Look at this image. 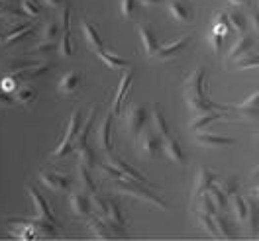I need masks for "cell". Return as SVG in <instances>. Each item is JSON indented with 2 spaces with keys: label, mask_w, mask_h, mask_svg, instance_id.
<instances>
[{
  "label": "cell",
  "mask_w": 259,
  "mask_h": 241,
  "mask_svg": "<svg viewBox=\"0 0 259 241\" xmlns=\"http://www.w3.org/2000/svg\"><path fill=\"white\" fill-rule=\"evenodd\" d=\"M114 188H116L118 192L128 194L132 198H138V200H142V202H146V204H151V206H155V208L167 210V202H165L163 198H159L153 190H149L147 184H142V182H138V180H132V178L114 180Z\"/></svg>",
  "instance_id": "1"
},
{
  "label": "cell",
  "mask_w": 259,
  "mask_h": 241,
  "mask_svg": "<svg viewBox=\"0 0 259 241\" xmlns=\"http://www.w3.org/2000/svg\"><path fill=\"white\" fill-rule=\"evenodd\" d=\"M82 128V114L81 110H73L71 114V120H69V126H67V131H65L63 141L59 143V147L51 153V159H61V157H67L69 153L75 151V137L79 135V131Z\"/></svg>",
  "instance_id": "2"
},
{
  "label": "cell",
  "mask_w": 259,
  "mask_h": 241,
  "mask_svg": "<svg viewBox=\"0 0 259 241\" xmlns=\"http://www.w3.org/2000/svg\"><path fill=\"white\" fill-rule=\"evenodd\" d=\"M183 92L185 98H206V88H204V67H196L189 79L183 82Z\"/></svg>",
  "instance_id": "3"
},
{
  "label": "cell",
  "mask_w": 259,
  "mask_h": 241,
  "mask_svg": "<svg viewBox=\"0 0 259 241\" xmlns=\"http://www.w3.org/2000/svg\"><path fill=\"white\" fill-rule=\"evenodd\" d=\"M140 149L149 157H155L163 149V137L153 128H144L140 133Z\"/></svg>",
  "instance_id": "4"
},
{
  "label": "cell",
  "mask_w": 259,
  "mask_h": 241,
  "mask_svg": "<svg viewBox=\"0 0 259 241\" xmlns=\"http://www.w3.org/2000/svg\"><path fill=\"white\" fill-rule=\"evenodd\" d=\"M146 122H147V112L144 104L130 106L128 116H126V128H128V131L132 135H140L142 129L146 128Z\"/></svg>",
  "instance_id": "5"
},
{
  "label": "cell",
  "mask_w": 259,
  "mask_h": 241,
  "mask_svg": "<svg viewBox=\"0 0 259 241\" xmlns=\"http://www.w3.org/2000/svg\"><path fill=\"white\" fill-rule=\"evenodd\" d=\"M26 190H28V194L32 196V200H33V206H35V218L49 220V222H55V224H57L53 210H51V206H49L48 200H46V198L39 194V190H37L33 184H28V186H26Z\"/></svg>",
  "instance_id": "6"
},
{
  "label": "cell",
  "mask_w": 259,
  "mask_h": 241,
  "mask_svg": "<svg viewBox=\"0 0 259 241\" xmlns=\"http://www.w3.org/2000/svg\"><path fill=\"white\" fill-rule=\"evenodd\" d=\"M191 39H193V35H183V37H179V39L171 41V43H167V45H161L159 51L155 53V57H153V59H157V61H169V59H175L179 53L189 45V41H191Z\"/></svg>",
  "instance_id": "7"
},
{
  "label": "cell",
  "mask_w": 259,
  "mask_h": 241,
  "mask_svg": "<svg viewBox=\"0 0 259 241\" xmlns=\"http://www.w3.org/2000/svg\"><path fill=\"white\" fill-rule=\"evenodd\" d=\"M194 143L200 147H208V149H218V147H228L234 143L232 137L220 135V133H210V131H198L194 133Z\"/></svg>",
  "instance_id": "8"
},
{
  "label": "cell",
  "mask_w": 259,
  "mask_h": 241,
  "mask_svg": "<svg viewBox=\"0 0 259 241\" xmlns=\"http://www.w3.org/2000/svg\"><path fill=\"white\" fill-rule=\"evenodd\" d=\"M32 32H33V22L28 20L26 24H18V26H14L8 33H4L0 45H2V47L16 45V43H20V41H24L28 35H32Z\"/></svg>",
  "instance_id": "9"
},
{
  "label": "cell",
  "mask_w": 259,
  "mask_h": 241,
  "mask_svg": "<svg viewBox=\"0 0 259 241\" xmlns=\"http://www.w3.org/2000/svg\"><path fill=\"white\" fill-rule=\"evenodd\" d=\"M87 225H89V229L93 231V235H95L97 239H110V237H118L116 229H114L112 225L108 224L106 220H102L100 216H89V218H87Z\"/></svg>",
  "instance_id": "10"
},
{
  "label": "cell",
  "mask_w": 259,
  "mask_h": 241,
  "mask_svg": "<svg viewBox=\"0 0 259 241\" xmlns=\"http://www.w3.org/2000/svg\"><path fill=\"white\" fill-rule=\"evenodd\" d=\"M132 82H134V71H132V69H128V71L122 75V79H120V84H118V90H116V94H114V100H112V112H114V116L122 112V104H124V100H126V97H128Z\"/></svg>",
  "instance_id": "11"
},
{
  "label": "cell",
  "mask_w": 259,
  "mask_h": 241,
  "mask_svg": "<svg viewBox=\"0 0 259 241\" xmlns=\"http://www.w3.org/2000/svg\"><path fill=\"white\" fill-rule=\"evenodd\" d=\"M185 102H187L189 110H191L194 116L214 112V110H222V112L228 110V106H222V104H218V102H212L210 97H206V98H185Z\"/></svg>",
  "instance_id": "12"
},
{
  "label": "cell",
  "mask_w": 259,
  "mask_h": 241,
  "mask_svg": "<svg viewBox=\"0 0 259 241\" xmlns=\"http://www.w3.org/2000/svg\"><path fill=\"white\" fill-rule=\"evenodd\" d=\"M69 204H71V212H73V216H77V218H84V220L91 216L93 202H91V198H89L84 192H71V196H69Z\"/></svg>",
  "instance_id": "13"
},
{
  "label": "cell",
  "mask_w": 259,
  "mask_h": 241,
  "mask_svg": "<svg viewBox=\"0 0 259 241\" xmlns=\"http://www.w3.org/2000/svg\"><path fill=\"white\" fill-rule=\"evenodd\" d=\"M39 180L49 186L55 192H67L71 186V178L67 175H59V173H49V171H39Z\"/></svg>",
  "instance_id": "14"
},
{
  "label": "cell",
  "mask_w": 259,
  "mask_h": 241,
  "mask_svg": "<svg viewBox=\"0 0 259 241\" xmlns=\"http://www.w3.org/2000/svg\"><path fill=\"white\" fill-rule=\"evenodd\" d=\"M234 110H238V112L242 114L243 120L259 122V88L251 94V97L245 98L242 104L234 106Z\"/></svg>",
  "instance_id": "15"
},
{
  "label": "cell",
  "mask_w": 259,
  "mask_h": 241,
  "mask_svg": "<svg viewBox=\"0 0 259 241\" xmlns=\"http://www.w3.org/2000/svg\"><path fill=\"white\" fill-rule=\"evenodd\" d=\"M112 124H114V112H106V118L102 120L100 128H98V143L106 153H112L114 143H112Z\"/></svg>",
  "instance_id": "16"
},
{
  "label": "cell",
  "mask_w": 259,
  "mask_h": 241,
  "mask_svg": "<svg viewBox=\"0 0 259 241\" xmlns=\"http://www.w3.org/2000/svg\"><path fill=\"white\" fill-rule=\"evenodd\" d=\"M214 180H216V175L212 173L210 169H206V167H200V169H198V173H196V178H194L193 200H194V198H198L200 194L208 192V188H210L212 184H214Z\"/></svg>",
  "instance_id": "17"
},
{
  "label": "cell",
  "mask_w": 259,
  "mask_h": 241,
  "mask_svg": "<svg viewBox=\"0 0 259 241\" xmlns=\"http://www.w3.org/2000/svg\"><path fill=\"white\" fill-rule=\"evenodd\" d=\"M138 33H140V37H142V43H144V49H146L147 57L153 59L155 53L161 47L159 41H157V37H155V33H153V30H151L147 24H140V26H138Z\"/></svg>",
  "instance_id": "18"
},
{
  "label": "cell",
  "mask_w": 259,
  "mask_h": 241,
  "mask_svg": "<svg viewBox=\"0 0 259 241\" xmlns=\"http://www.w3.org/2000/svg\"><path fill=\"white\" fill-rule=\"evenodd\" d=\"M108 163H110V165H114L118 171H122V173H124L128 178H132V180H138V182H142V184H147V186H149V180L146 178V175H142L138 169H134V167H132L130 163H126L122 157H116V155H112V153H110Z\"/></svg>",
  "instance_id": "19"
},
{
  "label": "cell",
  "mask_w": 259,
  "mask_h": 241,
  "mask_svg": "<svg viewBox=\"0 0 259 241\" xmlns=\"http://www.w3.org/2000/svg\"><path fill=\"white\" fill-rule=\"evenodd\" d=\"M220 120H226V114H222V110H214V112H208V114H200V116H196L193 122H191V131H194V133L204 131L210 124L220 122Z\"/></svg>",
  "instance_id": "20"
},
{
  "label": "cell",
  "mask_w": 259,
  "mask_h": 241,
  "mask_svg": "<svg viewBox=\"0 0 259 241\" xmlns=\"http://www.w3.org/2000/svg\"><path fill=\"white\" fill-rule=\"evenodd\" d=\"M163 153L173 161V163H177V165H185L187 163V155L183 153V149H181L177 139L171 137V135L163 137Z\"/></svg>",
  "instance_id": "21"
},
{
  "label": "cell",
  "mask_w": 259,
  "mask_h": 241,
  "mask_svg": "<svg viewBox=\"0 0 259 241\" xmlns=\"http://www.w3.org/2000/svg\"><path fill=\"white\" fill-rule=\"evenodd\" d=\"M108 224L112 225L114 229H116V233L118 235H122L124 233V216H122V210L118 206V202L116 200H108V208H106V218H104Z\"/></svg>",
  "instance_id": "22"
},
{
  "label": "cell",
  "mask_w": 259,
  "mask_h": 241,
  "mask_svg": "<svg viewBox=\"0 0 259 241\" xmlns=\"http://www.w3.org/2000/svg\"><path fill=\"white\" fill-rule=\"evenodd\" d=\"M81 30H82V35H84V39H87V45L93 49V51H100V49H104L102 37H100V33L97 32V28H95L91 22L82 20V22H81Z\"/></svg>",
  "instance_id": "23"
},
{
  "label": "cell",
  "mask_w": 259,
  "mask_h": 241,
  "mask_svg": "<svg viewBox=\"0 0 259 241\" xmlns=\"http://www.w3.org/2000/svg\"><path fill=\"white\" fill-rule=\"evenodd\" d=\"M167 10H169V14H171V18L175 20V22H191V18H193V14H191V8L183 2V0H171V2H167Z\"/></svg>",
  "instance_id": "24"
},
{
  "label": "cell",
  "mask_w": 259,
  "mask_h": 241,
  "mask_svg": "<svg viewBox=\"0 0 259 241\" xmlns=\"http://www.w3.org/2000/svg\"><path fill=\"white\" fill-rule=\"evenodd\" d=\"M49 67H51V65H48V63H32L30 67H26V69L14 73V77H16L20 82L33 80V79H37V77H41V75H46L49 71Z\"/></svg>",
  "instance_id": "25"
},
{
  "label": "cell",
  "mask_w": 259,
  "mask_h": 241,
  "mask_svg": "<svg viewBox=\"0 0 259 241\" xmlns=\"http://www.w3.org/2000/svg\"><path fill=\"white\" fill-rule=\"evenodd\" d=\"M251 47H253V39H251V35L242 33V35L238 37V41L234 43V47L230 49V53H228V61H236V59H240V57L245 55Z\"/></svg>",
  "instance_id": "26"
},
{
  "label": "cell",
  "mask_w": 259,
  "mask_h": 241,
  "mask_svg": "<svg viewBox=\"0 0 259 241\" xmlns=\"http://www.w3.org/2000/svg\"><path fill=\"white\" fill-rule=\"evenodd\" d=\"M247 218H245V224H247V229H249V235L255 237L259 229V204L253 200V198H247Z\"/></svg>",
  "instance_id": "27"
},
{
  "label": "cell",
  "mask_w": 259,
  "mask_h": 241,
  "mask_svg": "<svg viewBox=\"0 0 259 241\" xmlns=\"http://www.w3.org/2000/svg\"><path fill=\"white\" fill-rule=\"evenodd\" d=\"M81 80H82L81 73L69 71L63 79L59 80V92H63V94H73V92H77L79 86H81Z\"/></svg>",
  "instance_id": "28"
},
{
  "label": "cell",
  "mask_w": 259,
  "mask_h": 241,
  "mask_svg": "<svg viewBox=\"0 0 259 241\" xmlns=\"http://www.w3.org/2000/svg\"><path fill=\"white\" fill-rule=\"evenodd\" d=\"M97 55H98V59L106 65L108 69H130V67H132V63H130L128 59H122V57H118V55H114V53H108L106 49L97 51Z\"/></svg>",
  "instance_id": "29"
},
{
  "label": "cell",
  "mask_w": 259,
  "mask_h": 241,
  "mask_svg": "<svg viewBox=\"0 0 259 241\" xmlns=\"http://www.w3.org/2000/svg\"><path fill=\"white\" fill-rule=\"evenodd\" d=\"M77 178H79V184H81V188L84 192H97V184L91 178V167H87L81 161H79V167H77Z\"/></svg>",
  "instance_id": "30"
},
{
  "label": "cell",
  "mask_w": 259,
  "mask_h": 241,
  "mask_svg": "<svg viewBox=\"0 0 259 241\" xmlns=\"http://www.w3.org/2000/svg\"><path fill=\"white\" fill-rule=\"evenodd\" d=\"M151 128L155 129L161 137H167V135H169V126H167V122H165V116H163L159 104H155L153 110H151Z\"/></svg>",
  "instance_id": "31"
},
{
  "label": "cell",
  "mask_w": 259,
  "mask_h": 241,
  "mask_svg": "<svg viewBox=\"0 0 259 241\" xmlns=\"http://www.w3.org/2000/svg\"><path fill=\"white\" fill-rule=\"evenodd\" d=\"M14 98H16L18 104H22L24 108H30L33 102H35V90L28 84H22L14 90Z\"/></svg>",
  "instance_id": "32"
},
{
  "label": "cell",
  "mask_w": 259,
  "mask_h": 241,
  "mask_svg": "<svg viewBox=\"0 0 259 241\" xmlns=\"http://www.w3.org/2000/svg\"><path fill=\"white\" fill-rule=\"evenodd\" d=\"M230 198H232L230 202H232V212H234L236 220H238L240 224H245V218H247V202H245L238 192H234Z\"/></svg>",
  "instance_id": "33"
},
{
  "label": "cell",
  "mask_w": 259,
  "mask_h": 241,
  "mask_svg": "<svg viewBox=\"0 0 259 241\" xmlns=\"http://www.w3.org/2000/svg\"><path fill=\"white\" fill-rule=\"evenodd\" d=\"M196 214V222H198V225L208 233V235H212V237H218V231H216V224H214V216H210V214H204V212H200V210H194Z\"/></svg>",
  "instance_id": "34"
},
{
  "label": "cell",
  "mask_w": 259,
  "mask_h": 241,
  "mask_svg": "<svg viewBox=\"0 0 259 241\" xmlns=\"http://www.w3.org/2000/svg\"><path fill=\"white\" fill-rule=\"evenodd\" d=\"M59 32H63V30H61V24H57L55 20H49V22L44 24L41 39H44V41H57V39L61 37Z\"/></svg>",
  "instance_id": "35"
},
{
  "label": "cell",
  "mask_w": 259,
  "mask_h": 241,
  "mask_svg": "<svg viewBox=\"0 0 259 241\" xmlns=\"http://www.w3.org/2000/svg\"><path fill=\"white\" fill-rule=\"evenodd\" d=\"M214 224H216V231H218V237H222V239H230V237H234V233H232V229H230V222H228V218L224 214H214Z\"/></svg>",
  "instance_id": "36"
},
{
  "label": "cell",
  "mask_w": 259,
  "mask_h": 241,
  "mask_svg": "<svg viewBox=\"0 0 259 241\" xmlns=\"http://www.w3.org/2000/svg\"><path fill=\"white\" fill-rule=\"evenodd\" d=\"M57 53L63 57V59H69L73 55V43H71V30L69 32H61V37L57 41Z\"/></svg>",
  "instance_id": "37"
},
{
  "label": "cell",
  "mask_w": 259,
  "mask_h": 241,
  "mask_svg": "<svg viewBox=\"0 0 259 241\" xmlns=\"http://www.w3.org/2000/svg\"><path fill=\"white\" fill-rule=\"evenodd\" d=\"M194 202H196V210H200V212H204V214H210V216H214L216 214V204L212 202V196L210 192H204L200 194L198 198H194Z\"/></svg>",
  "instance_id": "38"
},
{
  "label": "cell",
  "mask_w": 259,
  "mask_h": 241,
  "mask_svg": "<svg viewBox=\"0 0 259 241\" xmlns=\"http://www.w3.org/2000/svg\"><path fill=\"white\" fill-rule=\"evenodd\" d=\"M208 192L212 196V202L216 204V208L218 210H226L228 208V194L218 186V184H212L210 188H208Z\"/></svg>",
  "instance_id": "39"
},
{
  "label": "cell",
  "mask_w": 259,
  "mask_h": 241,
  "mask_svg": "<svg viewBox=\"0 0 259 241\" xmlns=\"http://www.w3.org/2000/svg\"><path fill=\"white\" fill-rule=\"evenodd\" d=\"M228 16H230V28L232 30H236L240 35L245 33V30H247V18L243 16V14H238V12H232Z\"/></svg>",
  "instance_id": "40"
},
{
  "label": "cell",
  "mask_w": 259,
  "mask_h": 241,
  "mask_svg": "<svg viewBox=\"0 0 259 241\" xmlns=\"http://www.w3.org/2000/svg\"><path fill=\"white\" fill-rule=\"evenodd\" d=\"M236 67L238 69H253V67H259V55L257 53H245L242 59H236Z\"/></svg>",
  "instance_id": "41"
},
{
  "label": "cell",
  "mask_w": 259,
  "mask_h": 241,
  "mask_svg": "<svg viewBox=\"0 0 259 241\" xmlns=\"http://www.w3.org/2000/svg\"><path fill=\"white\" fill-rule=\"evenodd\" d=\"M138 10V0H120V14L126 20H132Z\"/></svg>",
  "instance_id": "42"
},
{
  "label": "cell",
  "mask_w": 259,
  "mask_h": 241,
  "mask_svg": "<svg viewBox=\"0 0 259 241\" xmlns=\"http://www.w3.org/2000/svg\"><path fill=\"white\" fill-rule=\"evenodd\" d=\"M91 202H93V206H95V210H97V214L104 220L106 218V208H108V200L106 198H102L100 194H93L91 196Z\"/></svg>",
  "instance_id": "43"
},
{
  "label": "cell",
  "mask_w": 259,
  "mask_h": 241,
  "mask_svg": "<svg viewBox=\"0 0 259 241\" xmlns=\"http://www.w3.org/2000/svg\"><path fill=\"white\" fill-rule=\"evenodd\" d=\"M79 161L84 163L87 167H91V169H93V167L97 165V155H95V151L87 145V147H82L81 151H79Z\"/></svg>",
  "instance_id": "44"
},
{
  "label": "cell",
  "mask_w": 259,
  "mask_h": 241,
  "mask_svg": "<svg viewBox=\"0 0 259 241\" xmlns=\"http://www.w3.org/2000/svg\"><path fill=\"white\" fill-rule=\"evenodd\" d=\"M22 10L28 14V18H37L41 14V6L35 0H22Z\"/></svg>",
  "instance_id": "45"
},
{
  "label": "cell",
  "mask_w": 259,
  "mask_h": 241,
  "mask_svg": "<svg viewBox=\"0 0 259 241\" xmlns=\"http://www.w3.org/2000/svg\"><path fill=\"white\" fill-rule=\"evenodd\" d=\"M57 51V41H41L39 45H35L32 49V53L35 55H51Z\"/></svg>",
  "instance_id": "46"
},
{
  "label": "cell",
  "mask_w": 259,
  "mask_h": 241,
  "mask_svg": "<svg viewBox=\"0 0 259 241\" xmlns=\"http://www.w3.org/2000/svg\"><path fill=\"white\" fill-rule=\"evenodd\" d=\"M2 16L6 18L8 22H16V20H26L28 14L22 10V8H10V6H4V14Z\"/></svg>",
  "instance_id": "47"
},
{
  "label": "cell",
  "mask_w": 259,
  "mask_h": 241,
  "mask_svg": "<svg viewBox=\"0 0 259 241\" xmlns=\"http://www.w3.org/2000/svg\"><path fill=\"white\" fill-rule=\"evenodd\" d=\"M18 84H20V80H18L14 75H8V73H6V75L0 79V88H2V90H6V92L16 90Z\"/></svg>",
  "instance_id": "48"
},
{
  "label": "cell",
  "mask_w": 259,
  "mask_h": 241,
  "mask_svg": "<svg viewBox=\"0 0 259 241\" xmlns=\"http://www.w3.org/2000/svg\"><path fill=\"white\" fill-rule=\"evenodd\" d=\"M228 196H232L234 192H238V178L236 177H228L224 180H220V184H218Z\"/></svg>",
  "instance_id": "49"
},
{
  "label": "cell",
  "mask_w": 259,
  "mask_h": 241,
  "mask_svg": "<svg viewBox=\"0 0 259 241\" xmlns=\"http://www.w3.org/2000/svg\"><path fill=\"white\" fill-rule=\"evenodd\" d=\"M59 24H61L63 32H69V28H71V6L69 4H63L61 12H59Z\"/></svg>",
  "instance_id": "50"
},
{
  "label": "cell",
  "mask_w": 259,
  "mask_h": 241,
  "mask_svg": "<svg viewBox=\"0 0 259 241\" xmlns=\"http://www.w3.org/2000/svg\"><path fill=\"white\" fill-rule=\"evenodd\" d=\"M14 104H16V98L12 97V92H6V90L0 88V106L10 108V106H14Z\"/></svg>",
  "instance_id": "51"
},
{
  "label": "cell",
  "mask_w": 259,
  "mask_h": 241,
  "mask_svg": "<svg viewBox=\"0 0 259 241\" xmlns=\"http://www.w3.org/2000/svg\"><path fill=\"white\" fill-rule=\"evenodd\" d=\"M222 39H224V35H220V33H216V32H212L210 35H208V41H210L212 49H214L216 53L222 49Z\"/></svg>",
  "instance_id": "52"
},
{
  "label": "cell",
  "mask_w": 259,
  "mask_h": 241,
  "mask_svg": "<svg viewBox=\"0 0 259 241\" xmlns=\"http://www.w3.org/2000/svg\"><path fill=\"white\" fill-rule=\"evenodd\" d=\"M249 24H251V28L255 30V33H259V10H251L249 12Z\"/></svg>",
  "instance_id": "53"
},
{
  "label": "cell",
  "mask_w": 259,
  "mask_h": 241,
  "mask_svg": "<svg viewBox=\"0 0 259 241\" xmlns=\"http://www.w3.org/2000/svg\"><path fill=\"white\" fill-rule=\"evenodd\" d=\"M232 6H245V4H249L251 0H228Z\"/></svg>",
  "instance_id": "54"
},
{
  "label": "cell",
  "mask_w": 259,
  "mask_h": 241,
  "mask_svg": "<svg viewBox=\"0 0 259 241\" xmlns=\"http://www.w3.org/2000/svg\"><path fill=\"white\" fill-rule=\"evenodd\" d=\"M48 6H53V8H57V6H61L63 4V0H44Z\"/></svg>",
  "instance_id": "55"
},
{
  "label": "cell",
  "mask_w": 259,
  "mask_h": 241,
  "mask_svg": "<svg viewBox=\"0 0 259 241\" xmlns=\"http://www.w3.org/2000/svg\"><path fill=\"white\" fill-rule=\"evenodd\" d=\"M140 2H142L144 6H153V4H157L159 0H140Z\"/></svg>",
  "instance_id": "56"
},
{
  "label": "cell",
  "mask_w": 259,
  "mask_h": 241,
  "mask_svg": "<svg viewBox=\"0 0 259 241\" xmlns=\"http://www.w3.org/2000/svg\"><path fill=\"white\" fill-rule=\"evenodd\" d=\"M253 175H255V177H257V175H259V165H257V167H255V171H253Z\"/></svg>",
  "instance_id": "57"
},
{
  "label": "cell",
  "mask_w": 259,
  "mask_h": 241,
  "mask_svg": "<svg viewBox=\"0 0 259 241\" xmlns=\"http://www.w3.org/2000/svg\"><path fill=\"white\" fill-rule=\"evenodd\" d=\"M2 14H4V6H0V16H2Z\"/></svg>",
  "instance_id": "58"
},
{
  "label": "cell",
  "mask_w": 259,
  "mask_h": 241,
  "mask_svg": "<svg viewBox=\"0 0 259 241\" xmlns=\"http://www.w3.org/2000/svg\"><path fill=\"white\" fill-rule=\"evenodd\" d=\"M2 37H4V33H0V41H2Z\"/></svg>",
  "instance_id": "59"
}]
</instances>
